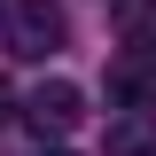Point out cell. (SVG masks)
I'll return each mask as SVG.
<instances>
[{"label":"cell","instance_id":"obj_2","mask_svg":"<svg viewBox=\"0 0 156 156\" xmlns=\"http://www.w3.org/2000/svg\"><path fill=\"white\" fill-rule=\"evenodd\" d=\"M78 117H86V94H78L70 78H39L31 94H23V125H31L39 140H62V133H78Z\"/></svg>","mask_w":156,"mask_h":156},{"label":"cell","instance_id":"obj_6","mask_svg":"<svg viewBox=\"0 0 156 156\" xmlns=\"http://www.w3.org/2000/svg\"><path fill=\"white\" fill-rule=\"evenodd\" d=\"M8 101H16V86H8V78H0V117H8Z\"/></svg>","mask_w":156,"mask_h":156},{"label":"cell","instance_id":"obj_5","mask_svg":"<svg viewBox=\"0 0 156 156\" xmlns=\"http://www.w3.org/2000/svg\"><path fill=\"white\" fill-rule=\"evenodd\" d=\"M109 8H117L125 47H140V55H148V47H156V0H109Z\"/></svg>","mask_w":156,"mask_h":156},{"label":"cell","instance_id":"obj_4","mask_svg":"<svg viewBox=\"0 0 156 156\" xmlns=\"http://www.w3.org/2000/svg\"><path fill=\"white\" fill-rule=\"evenodd\" d=\"M109 156H156V109H117L109 117Z\"/></svg>","mask_w":156,"mask_h":156},{"label":"cell","instance_id":"obj_3","mask_svg":"<svg viewBox=\"0 0 156 156\" xmlns=\"http://www.w3.org/2000/svg\"><path fill=\"white\" fill-rule=\"evenodd\" d=\"M109 109H156V62L148 55H125L109 70Z\"/></svg>","mask_w":156,"mask_h":156},{"label":"cell","instance_id":"obj_1","mask_svg":"<svg viewBox=\"0 0 156 156\" xmlns=\"http://www.w3.org/2000/svg\"><path fill=\"white\" fill-rule=\"evenodd\" d=\"M62 39H70V16H62L55 0H16V8H8V47H16V55L47 62Z\"/></svg>","mask_w":156,"mask_h":156},{"label":"cell","instance_id":"obj_7","mask_svg":"<svg viewBox=\"0 0 156 156\" xmlns=\"http://www.w3.org/2000/svg\"><path fill=\"white\" fill-rule=\"evenodd\" d=\"M39 156H70V148H39Z\"/></svg>","mask_w":156,"mask_h":156}]
</instances>
